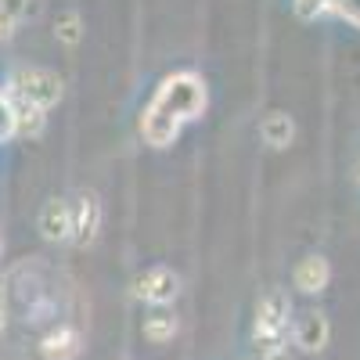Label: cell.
Listing matches in <instances>:
<instances>
[{"mask_svg": "<svg viewBox=\"0 0 360 360\" xmlns=\"http://www.w3.org/2000/svg\"><path fill=\"white\" fill-rule=\"evenodd\" d=\"M202 101H205V94H202V86H198L195 76L166 79L162 90H159V98L152 101V108H148V115H144V137L162 148L176 134V127L202 108Z\"/></svg>", "mask_w": 360, "mask_h": 360, "instance_id": "6da1fadb", "label": "cell"}, {"mask_svg": "<svg viewBox=\"0 0 360 360\" xmlns=\"http://www.w3.org/2000/svg\"><path fill=\"white\" fill-rule=\"evenodd\" d=\"M285 335H288V295L285 292H266L259 299V310H256V342L259 349H274V346H285Z\"/></svg>", "mask_w": 360, "mask_h": 360, "instance_id": "7a4b0ae2", "label": "cell"}, {"mask_svg": "<svg viewBox=\"0 0 360 360\" xmlns=\"http://www.w3.org/2000/svg\"><path fill=\"white\" fill-rule=\"evenodd\" d=\"M11 86H15V98L37 105V108H51L62 98V79L47 69H22V72H15Z\"/></svg>", "mask_w": 360, "mask_h": 360, "instance_id": "3957f363", "label": "cell"}, {"mask_svg": "<svg viewBox=\"0 0 360 360\" xmlns=\"http://www.w3.org/2000/svg\"><path fill=\"white\" fill-rule=\"evenodd\" d=\"M137 295L148 299V303H169V299L176 295V274L169 266H152V270H144V274L137 278Z\"/></svg>", "mask_w": 360, "mask_h": 360, "instance_id": "277c9868", "label": "cell"}, {"mask_svg": "<svg viewBox=\"0 0 360 360\" xmlns=\"http://www.w3.org/2000/svg\"><path fill=\"white\" fill-rule=\"evenodd\" d=\"M328 335H332V328H328L324 314H303L295 321V346L299 349H307V353H317L328 346Z\"/></svg>", "mask_w": 360, "mask_h": 360, "instance_id": "5b68a950", "label": "cell"}, {"mask_svg": "<svg viewBox=\"0 0 360 360\" xmlns=\"http://www.w3.org/2000/svg\"><path fill=\"white\" fill-rule=\"evenodd\" d=\"M40 231L44 238H51V242H65V238H72V205L69 202H47L44 213H40Z\"/></svg>", "mask_w": 360, "mask_h": 360, "instance_id": "8992f818", "label": "cell"}, {"mask_svg": "<svg viewBox=\"0 0 360 360\" xmlns=\"http://www.w3.org/2000/svg\"><path fill=\"white\" fill-rule=\"evenodd\" d=\"M98 224H101V205L90 198V195H83L72 205V238H76L79 245H86L90 238L98 234Z\"/></svg>", "mask_w": 360, "mask_h": 360, "instance_id": "52a82bcc", "label": "cell"}, {"mask_svg": "<svg viewBox=\"0 0 360 360\" xmlns=\"http://www.w3.org/2000/svg\"><path fill=\"white\" fill-rule=\"evenodd\" d=\"M40 353H44L47 360H72V356L79 353V335L72 332V328L62 324V328H54V332L44 335Z\"/></svg>", "mask_w": 360, "mask_h": 360, "instance_id": "ba28073f", "label": "cell"}, {"mask_svg": "<svg viewBox=\"0 0 360 360\" xmlns=\"http://www.w3.org/2000/svg\"><path fill=\"white\" fill-rule=\"evenodd\" d=\"M295 288L299 292H321L328 285V263L321 256H307L303 263L295 266V274H292Z\"/></svg>", "mask_w": 360, "mask_h": 360, "instance_id": "9c48e42d", "label": "cell"}, {"mask_svg": "<svg viewBox=\"0 0 360 360\" xmlns=\"http://www.w3.org/2000/svg\"><path fill=\"white\" fill-rule=\"evenodd\" d=\"M173 332H176L173 314L159 310V314H152V317H144V339H152V342H166V339H173Z\"/></svg>", "mask_w": 360, "mask_h": 360, "instance_id": "30bf717a", "label": "cell"}, {"mask_svg": "<svg viewBox=\"0 0 360 360\" xmlns=\"http://www.w3.org/2000/svg\"><path fill=\"white\" fill-rule=\"evenodd\" d=\"M259 134H263V141L266 144H274V148H285L288 141H292V123H288V115H270L266 123L259 127Z\"/></svg>", "mask_w": 360, "mask_h": 360, "instance_id": "8fae6325", "label": "cell"}, {"mask_svg": "<svg viewBox=\"0 0 360 360\" xmlns=\"http://www.w3.org/2000/svg\"><path fill=\"white\" fill-rule=\"evenodd\" d=\"M54 37L65 40V44H76V40H79V18H76L72 11L62 15V18H58V25H54Z\"/></svg>", "mask_w": 360, "mask_h": 360, "instance_id": "7c38bea8", "label": "cell"}, {"mask_svg": "<svg viewBox=\"0 0 360 360\" xmlns=\"http://www.w3.org/2000/svg\"><path fill=\"white\" fill-rule=\"evenodd\" d=\"M29 11V0H0V15H8V18H22Z\"/></svg>", "mask_w": 360, "mask_h": 360, "instance_id": "4fadbf2b", "label": "cell"}, {"mask_svg": "<svg viewBox=\"0 0 360 360\" xmlns=\"http://www.w3.org/2000/svg\"><path fill=\"white\" fill-rule=\"evenodd\" d=\"M263 360H292V356H288V346H274L263 353Z\"/></svg>", "mask_w": 360, "mask_h": 360, "instance_id": "5bb4252c", "label": "cell"}, {"mask_svg": "<svg viewBox=\"0 0 360 360\" xmlns=\"http://www.w3.org/2000/svg\"><path fill=\"white\" fill-rule=\"evenodd\" d=\"M15 33V18H8V15H0V40H8Z\"/></svg>", "mask_w": 360, "mask_h": 360, "instance_id": "9a60e30c", "label": "cell"}, {"mask_svg": "<svg viewBox=\"0 0 360 360\" xmlns=\"http://www.w3.org/2000/svg\"><path fill=\"white\" fill-rule=\"evenodd\" d=\"M4 317H8V310H4V292H0V328H4Z\"/></svg>", "mask_w": 360, "mask_h": 360, "instance_id": "2e32d148", "label": "cell"}]
</instances>
